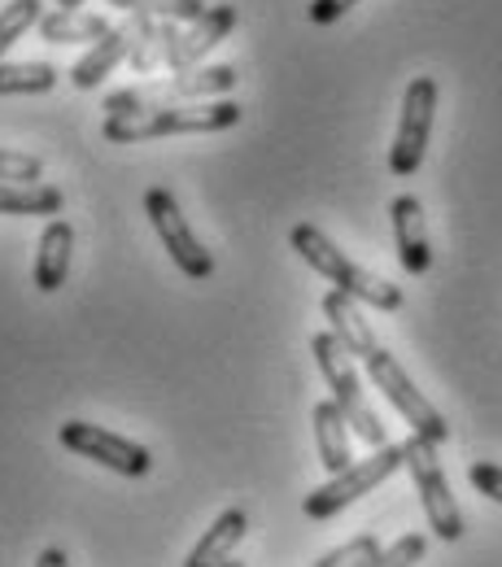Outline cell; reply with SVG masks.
I'll use <instances>...</instances> for the list:
<instances>
[{
    "instance_id": "cell-1",
    "label": "cell",
    "mask_w": 502,
    "mask_h": 567,
    "mask_svg": "<svg viewBox=\"0 0 502 567\" xmlns=\"http://www.w3.org/2000/svg\"><path fill=\"white\" fill-rule=\"evenodd\" d=\"M245 118L236 101H197V105H153L144 114L127 118H105L101 136L110 144H141L162 141V136H215Z\"/></svg>"
},
{
    "instance_id": "cell-2",
    "label": "cell",
    "mask_w": 502,
    "mask_h": 567,
    "mask_svg": "<svg viewBox=\"0 0 502 567\" xmlns=\"http://www.w3.org/2000/svg\"><path fill=\"white\" fill-rule=\"evenodd\" d=\"M288 240H293V249L324 276V280H332L341 292H350L355 301L362 306H376V310H402V288L389 280H380V276H371V271H362L359 262H350L315 223H297L293 231H288Z\"/></svg>"
},
{
    "instance_id": "cell-3",
    "label": "cell",
    "mask_w": 502,
    "mask_h": 567,
    "mask_svg": "<svg viewBox=\"0 0 502 567\" xmlns=\"http://www.w3.org/2000/svg\"><path fill=\"white\" fill-rule=\"evenodd\" d=\"M310 354H315L319 375H324V380H328V389H332V402H337V406H341V415L350 420V432L362 436L371 450L389 445L380 415L371 411V402H367V393H362L355 354H350L332 332H315V337H310Z\"/></svg>"
},
{
    "instance_id": "cell-4",
    "label": "cell",
    "mask_w": 502,
    "mask_h": 567,
    "mask_svg": "<svg viewBox=\"0 0 502 567\" xmlns=\"http://www.w3.org/2000/svg\"><path fill=\"white\" fill-rule=\"evenodd\" d=\"M240 74L232 66H193L171 79H153L141 87H123L114 96H105V118H127V114H144L153 105H184V101H211L236 87Z\"/></svg>"
},
{
    "instance_id": "cell-5",
    "label": "cell",
    "mask_w": 502,
    "mask_h": 567,
    "mask_svg": "<svg viewBox=\"0 0 502 567\" xmlns=\"http://www.w3.org/2000/svg\"><path fill=\"white\" fill-rule=\"evenodd\" d=\"M398 467H407V450H402V445H380V450H371V458L350 463V467L337 472L328 485H319L315 494H306V502H301L306 519H332V515H341L350 502H359L362 494H371L376 485H385Z\"/></svg>"
},
{
    "instance_id": "cell-6",
    "label": "cell",
    "mask_w": 502,
    "mask_h": 567,
    "mask_svg": "<svg viewBox=\"0 0 502 567\" xmlns=\"http://www.w3.org/2000/svg\"><path fill=\"white\" fill-rule=\"evenodd\" d=\"M362 367H367V375H371V384L380 389V398L411 424V432H420V436H429L432 445H445L450 441V424H445V415L432 406L429 398L411 384V375L402 371V362L389 354V350H371V354L362 358Z\"/></svg>"
},
{
    "instance_id": "cell-7",
    "label": "cell",
    "mask_w": 502,
    "mask_h": 567,
    "mask_svg": "<svg viewBox=\"0 0 502 567\" xmlns=\"http://www.w3.org/2000/svg\"><path fill=\"white\" fill-rule=\"evenodd\" d=\"M402 450H407V472H411V481H416V489H420V502H424L429 528L441 542H459V537H463V511H459V502L450 494V481H445V472H441L437 445H432L429 436L411 432V436L402 441Z\"/></svg>"
},
{
    "instance_id": "cell-8",
    "label": "cell",
    "mask_w": 502,
    "mask_h": 567,
    "mask_svg": "<svg viewBox=\"0 0 502 567\" xmlns=\"http://www.w3.org/2000/svg\"><path fill=\"white\" fill-rule=\"evenodd\" d=\"M144 214H148L153 231L162 236L171 262H175L188 280H211V276H215V258H211V249L197 240V231L188 227V218H184V210H180L175 193H166V188H148V193H144Z\"/></svg>"
},
{
    "instance_id": "cell-9",
    "label": "cell",
    "mask_w": 502,
    "mask_h": 567,
    "mask_svg": "<svg viewBox=\"0 0 502 567\" xmlns=\"http://www.w3.org/2000/svg\"><path fill=\"white\" fill-rule=\"evenodd\" d=\"M432 118H437V83H432L429 74H420V79L407 83L398 136H393V148H389V171H393L398 179H407V175L420 171V162H424V153H429Z\"/></svg>"
},
{
    "instance_id": "cell-10",
    "label": "cell",
    "mask_w": 502,
    "mask_h": 567,
    "mask_svg": "<svg viewBox=\"0 0 502 567\" xmlns=\"http://www.w3.org/2000/svg\"><path fill=\"white\" fill-rule=\"evenodd\" d=\"M58 436H62V445L71 454H83V458H92V463H101V467H110L119 476H144L153 467V454L144 450L141 441L119 436V432H110V427L101 424H88V420L62 424Z\"/></svg>"
},
{
    "instance_id": "cell-11",
    "label": "cell",
    "mask_w": 502,
    "mask_h": 567,
    "mask_svg": "<svg viewBox=\"0 0 502 567\" xmlns=\"http://www.w3.org/2000/svg\"><path fill=\"white\" fill-rule=\"evenodd\" d=\"M136 40H141V13H132V22H119V27H110L79 62H74L71 71V83L79 92H92L105 74H114L127 58H132V49H136Z\"/></svg>"
},
{
    "instance_id": "cell-12",
    "label": "cell",
    "mask_w": 502,
    "mask_h": 567,
    "mask_svg": "<svg viewBox=\"0 0 502 567\" xmlns=\"http://www.w3.org/2000/svg\"><path fill=\"white\" fill-rule=\"evenodd\" d=\"M232 27H236V4H211V9H206V18L188 22V31H180V35H175L171 58H166V71L180 74V71L202 66V58L232 35Z\"/></svg>"
},
{
    "instance_id": "cell-13",
    "label": "cell",
    "mask_w": 502,
    "mask_h": 567,
    "mask_svg": "<svg viewBox=\"0 0 502 567\" xmlns=\"http://www.w3.org/2000/svg\"><path fill=\"white\" fill-rule=\"evenodd\" d=\"M389 218H393V240H398L402 271H407V276H424L432 267V245H429V227H424V206H420V197H411V193L393 197Z\"/></svg>"
},
{
    "instance_id": "cell-14",
    "label": "cell",
    "mask_w": 502,
    "mask_h": 567,
    "mask_svg": "<svg viewBox=\"0 0 502 567\" xmlns=\"http://www.w3.org/2000/svg\"><path fill=\"white\" fill-rule=\"evenodd\" d=\"M324 319H328V328H332V337L350 350L355 358H367L371 350H380V341H376V332H371V323L362 319L359 301L350 297V292H341V288H332L328 297H324Z\"/></svg>"
},
{
    "instance_id": "cell-15",
    "label": "cell",
    "mask_w": 502,
    "mask_h": 567,
    "mask_svg": "<svg viewBox=\"0 0 502 567\" xmlns=\"http://www.w3.org/2000/svg\"><path fill=\"white\" fill-rule=\"evenodd\" d=\"M71 249L74 227L66 218H49V227L40 231V254H35V288L40 292H58L71 276Z\"/></svg>"
},
{
    "instance_id": "cell-16",
    "label": "cell",
    "mask_w": 502,
    "mask_h": 567,
    "mask_svg": "<svg viewBox=\"0 0 502 567\" xmlns=\"http://www.w3.org/2000/svg\"><path fill=\"white\" fill-rule=\"evenodd\" d=\"M249 533V519H245V511L240 506H232V511H223L215 524L202 533V542L188 550V559L184 567H223L232 555H236V546H240V537Z\"/></svg>"
},
{
    "instance_id": "cell-17",
    "label": "cell",
    "mask_w": 502,
    "mask_h": 567,
    "mask_svg": "<svg viewBox=\"0 0 502 567\" xmlns=\"http://www.w3.org/2000/svg\"><path fill=\"white\" fill-rule=\"evenodd\" d=\"M310 424H315V445H319V463L328 467V476L346 472L355 458H350V420L341 415V406L328 398L310 411Z\"/></svg>"
},
{
    "instance_id": "cell-18",
    "label": "cell",
    "mask_w": 502,
    "mask_h": 567,
    "mask_svg": "<svg viewBox=\"0 0 502 567\" xmlns=\"http://www.w3.org/2000/svg\"><path fill=\"white\" fill-rule=\"evenodd\" d=\"M114 22L105 13H88V9H53L40 18V40L49 44H96Z\"/></svg>"
},
{
    "instance_id": "cell-19",
    "label": "cell",
    "mask_w": 502,
    "mask_h": 567,
    "mask_svg": "<svg viewBox=\"0 0 502 567\" xmlns=\"http://www.w3.org/2000/svg\"><path fill=\"white\" fill-rule=\"evenodd\" d=\"M0 214H27V218H58L62 188L58 184H0Z\"/></svg>"
},
{
    "instance_id": "cell-20",
    "label": "cell",
    "mask_w": 502,
    "mask_h": 567,
    "mask_svg": "<svg viewBox=\"0 0 502 567\" xmlns=\"http://www.w3.org/2000/svg\"><path fill=\"white\" fill-rule=\"evenodd\" d=\"M53 62H0V96H44L58 87Z\"/></svg>"
},
{
    "instance_id": "cell-21",
    "label": "cell",
    "mask_w": 502,
    "mask_h": 567,
    "mask_svg": "<svg viewBox=\"0 0 502 567\" xmlns=\"http://www.w3.org/2000/svg\"><path fill=\"white\" fill-rule=\"evenodd\" d=\"M175 27L166 22V18H144L141 13V40H136V49H132V71L136 74H153L157 66H166V58H171V44H175Z\"/></svg>"
},
{
    "instance_id": "cell-22",
    "label": "cell",
    "mask_w": 502,
    "mask_h": 567,
    "mask_svg": "<svg viewBox=\"0 0 502 567\" xmlns=\"http://www.w3.org/2000/svg\"><path fill=\"white\" fill-rule=\"evenodd\" d=\"M123 13H144V18H166V22H197L206 18V0H105Z\"/></svg>"
},
{
    "instance_id": "cell-23",
    "label": "cell",
    "mask_w": 502,
    "mask_h": 567,
    "mask_svg": "<svg viewBox=\"0 0 502 567\" xmlns=\"http://www.w3.org/2000/svg\"><path fill=\"white\" fill-rule=\"evenodd\" d=\"M40 18H44V0H9V4L0 9V62H4V53H9L31 27H40Z\"/></svg>"
},
{
    "instance_id": "cell-24",
    "label": "cell",
    "mask_w": 502,
    "mask_h": 567,
    "mask_svg": "<svg viewBox=\"0 0 502 567\" xmlns=\"http://www.w3.org/2000/svg\"><path fill=\"white\" fill-rule=\"evenodd\" d=\"M429 555V542H424V533H407V537H398L389 550H380L376 559H367L362 567H416L420 559Z\"/></svg>"
},
{
    "instance_id": "cell-25",
    "label": "cell",
    "mask_w": 502,
    "mask_h": 567,
    "mask_svg": "<svg viewBox=\"0 0 502 567\" xmlns=\"http://www.w3.org/2000/svg\"><path fill=\"white\" fill-rule=\"evenodd\" d=\"M40 179H44V162L35 153L0 148V184H40Z\"/></svg>"
},
{
    "instance_id": "cell-26",
    "label": "cell",
    "mask_w": 502,
    "mask_h": 567,
    "mask_svg": "<svg viewBox=\"0 0 502 567\" xmlns=\"http://www.w3.org/2000/svg\"><path fill=\"white\" fill-rule=\"evenodd\" d=\"M376 555H380V537H376V533H362V537H355V542L328 550L315 567H362L367 559H376Z\"/></svg>"
},
{
    "instance_id": "cell-27",
    "label": "cell",
    "mask_w": 502,
    "mask_h": 567,
    "mask_svg": "<svg viewBox=\"0 0 502 567\" xmlns=\"http://www.w3.org/2000/svg\"><path fill=\"white\" fill-rule=\"evenodd\" d=\"M468 481L481 489L485 497H494L502 506V467L499 463H490V458H477L472 467H468Z\"/></svg>"
},
{
    "instance_id": "cell-28",
    "label": "cell",
    "mask_w": 502,
    "mask_h": 567,
    "mask_svg": "<svg viewBox=\"0 0 502 567\" xmlns=\"http://www.w3.org/2000/svg\"><path fill=\"white\" fill-rule=\"evenodd\" d=\"M355 4H359V0H315V4L306 9V18H310L315 27H332V22L346 18Z\"/></svg>"
},
{
    "instance_id": "cell-29",
    "label": "cell",
    "mask_w": 502,
    "mask_h": 567,
    "mask_svg": "<svg viewBox=\"0 0 502 567\" xmlns=\"http://www.w3.org/2000/svg\"><path fill=\"white\" fill-rule=\"evenodd\" d=\"M35 567H71V559H66V550L49 546V550H40V559H35Z\"/></svg>"
},
{
    "instance_id": "cell-30",
    "label": "cell",
    "mask_w": 502,
    "mask_h": 567,
    "mask_svg": "<svg viewBox=\"0 0 502 567\" xmlns=\"http://www.w3.org/2000/svg\"><path fill=\"white\" fill-rule=\"evenodd\" d=\"M88 0H58V9H83Z\"/></svg>"
},
{
    "instance_id": "cell-31",
    "label": "cell",
    "mask_w": 502,
    "mask_h": 567,
    "mask_svg": "<svg viewBox=\"0 0 502 567\" xmlns=\"http://www.w3.org/2000/svg\"><path fill=\"white\" fill-rule=\"evenodd\" d=\"M223 567H245V564H240V559H227V564H223Z\"/></svg>"
}]
</instances>
